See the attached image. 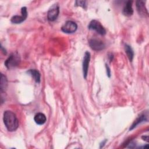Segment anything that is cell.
I'll return each instance as SVG.
<instances>
[{"instance_id":"obj_1","label":"cell","mask_w":149,"mask_h":149,"mask_svg":"<svg viewBox=\"0 0 149 149\" xmlns=\"http://www.w3.org/2000/svg\"><path fill=\"white\" fill-rule=\"evenodd\" d=\"M4 124L9 132L15 131L19 127V121L15 113L10 111H5L3 118Z\"/></svg>"},{"instance_id":"obj_2","label":"cell","mask_w":149,"mask_h":149,"mask_svg":"<svg viewBox=\"0 0 149 149\" xmlns=\"http://www.w3.org/2000/svg\"><path fill=\"white\" fill-rule=\"evenodd\" d=\"M20 62V57L17 52L11 54L5 62V65L8 69L17 66Z\"/></svg>"},{"instance_id":"obj_3","label":"cell","mask_w":149,"mask_h":149,"mask_svg":"<svg viewBox=\"0 0 149 149\" xmlns=\"http://www.w3.org/2000/svg\"><path fill=\"white\" fill-rule=\"evenodd\" d=\"M88 28L90 30L95 31L97 33L100 35H105L106 34V30L102 26L100 22L96 20H93L89 23Z\"/></svg>"},{"instance_id":"obj_4","label":"cell","mask_w":149,"mask_h":149,"mask_svg":"<svg viewBox=\"0 0 149 149\" xmlns=\"http://www.w3.org/2000/svg\"><path fill=\"white\" fill-rule=\"evenodd\" d=\"M77 29V24L73 21H67L61 27V30L63 32L68 34H71L74 33Z\"/></svg>"},{"instance_id":"obj_5","label":"cell","mask_w":149,"mask_h":149,"mask_svg":"<svg viewBox=\"0 0 149 149\" xmlns=\"http://www.w3.org/2000/svg\"><path fill=\"white\" fill-rule=\"evenodd\" d=\"M21 16L19 15H15L13 16L11 18V22L15 24H19L22 23L23 21H24L27 17V8L25 6H23L21 9Z\"/></svg>"},{"instance_id":"obj_6","label":"cell","mask_w":149,"mask_h":149,"mask_svg":"<svg viewBox=\"0 0 149 149\" xmlns=\"http://www.w3.org/2000/svg\"><path fill=\"white\" fill-rule=\"evenodd\" d=\"M59 13V8L58 4H54L49 9L47 13V18L49 21H54L55 20Z\"/></svg>"},{"instance_id":"obj_7","label":"cell","mask_w":149,"mask_h":149,"mask_svg":"<svg viewBox=\"0 0 149 149\" xmlns=\"http://www.w3.org/2000/svg\"><path fill=\"white\" fill-rule=\"evenodd\" d=\"M89 45L94 51H101L105 47V44L101 40L93 38L89 40Z\"/></svg>"},{"instance_id":"obj_8","label":"cell","mask_w":149,"mask_h":149,"mask_svg":"<svg viewBox=\"0 0 149 149\" xmlns=\"http://www.w3.org/2000/svg\"><path fill=\"white\" fill-rule=\"evenodd\" d=\"M90 57H91L90 53L88 51H86L84 54L83 61V77L84 79H86L87 76Z\"/></svg>"},{"instance_id":"obj_9","label":"cell","mask_w":149,"mask_h":149,"mask_svg":"<svg viewBox=\"0 0 149 149\" xmlns=\"http://www.w3.org/2000/svg\"><path fill=\"white\" fill-rule=\"evenodd\" d=\"M136 8L140 15L143 16L148 15V12L145 5V1L141 0L136 1Z\"/></svg>"},{"instance_id":"obj_10","label":"cell","mask_w":149,"mask_h":149,"mask_svg":"<svg viewBox=\"0 0 149 149\" xmlns=\"http://www.w3.org/2000/svg\"><path fill=\"white\" fill-rule=\"evenodd\" d=\"M147 117H148V114L147 113H144V112L141 113L139 116V117L134 120V122H133V123L130 127V130H132L133 129L136 127L139 123H141V122H143L144 121H147L148 120Z\"/></svg>"},{"instance_id":"obj_11","label":"cell","mask_w":149,"mask_h":149,"mask_svg":"<svg viewBox=\"0 0 149 149\" xmlns=\"http://www.w3.org/2000/svg\"><path fill=\"white\" fill-rule=\"evenodd\" d=\"M132 1H128L125 3L123 9V13L127 16H129L133 15V9L132 8Z\"/></svg>"},{"instance_id":"obj_12","label":"cell","mask_w":149,"mask_h":149,"mask_svg":"<svg viewBox=\"0 0 149 149\" xmlns=\"http://www.w3.org/2000/svg\"><path fill=\"white\" fill-rule=\"evenodd\" d=\"M34 120L35 121V122L38 124V125H43L44 123H45L46 120H47V118L45 115L42 113H37L34 118Z\"/></svg>"},{"instance_id":"obj_13","label":"cell","mask_w":149,"mask_h":149,"mask_svg":"<svg viewBox=\"0 0 149 149\" xmlns=\"http://www.w3.org/2000/svg\"><path fill=\"white\" fill-rule=\"evenodd\" d=\"M28 73L30 74V75L34 79V80L36 81V83H40V72L36 70V69H30L28 71Z\"/></svg>"},{"instance_id":"obj_14","label":"cell","mask_w":149,"mask_h":149,"mask_svg":"<svg viewBox=\"0 0 149 149\" xmlns=\"http://www.w3.org/2000/svg\"><path fill=\"white\" fill-rule=\"evenodd\" d=\"M125 52H126L129 61H132L133 57H134V52H133L132 47L127 44H125Z\"/></svg>"},{"instance_id":"obj_15","label":"cell","mask_w":149,"mask_h":149,"mask_svg":"<svg viewBox=\"0 0 149 149\" xmlns=\"http://www.w3.org/2000/svg\"><path fill=\"white\" fill-rule=\"evenodd\" d=\"M8 84V81L7 79L5 76H4L3 74H1V92L2 93L3 91H5L7 87Z\"/></svg>"},{"instance_id":"obj_16","label":"cell","mask_w":149,"mask_h":149,"mask_svg":"<svg viewBox=\"0 0 149 149\" xmlns=\"http://www.w3.org/2000/svg\"><path fill=\"white\" fill-rule=\"evenodd\" d=\"M86 1H76L75 2L76 6H80L83 8H86Z\"/></svg>"},{"instance_id":"obj_17","label":"cell","mask_w":149,"mask_h":149,"mask_svg":"<svg viewBox=\"0 0 149 149\" xmlns=\"http://www.w3.org/2000/svg\"><path fill=\"white\" fill-rule=\"evenodd\" d=\"M106 66V69H107V75L110 77L111 76V70H110V69L109 68L108 66H107V65H105Z\"/></svg>"}]
</instances>
